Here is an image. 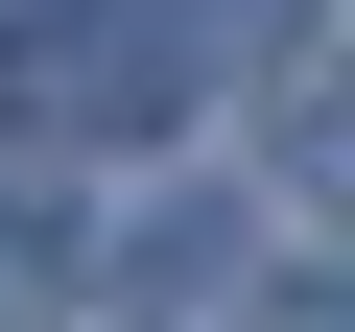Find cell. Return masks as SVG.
I'll list each match as a JSON object with an SVG mask.
<instances>
[{
	"label": "cell",
	"mask_w": 355,
	"mask_h": 332,
	"mask_svg": "<svg viewBox=\"0 0 355 332\" xmlns=\"http://www.w3.org/2000/svg\"><path fill=\"white\" fill-rule=\"evenodd\" d=\"M95 332H284V238L214 214V190H166V214L95 261Z\"/></svg>",
	"instance_id": "2"
},
{
	"label": "cell",
	"mask_w": 355,
	"mask_h": 332,
	"mask_svg": "<svg viewBox=\"0 0 355 332\" xmlns=\"http://www.w3.org/2000/svg\"><path fill=\"white\" fill-rule=\"evenodd\" d=\"M0 119H24L48 166H119L190 119V48H166V0H24L0 24Z\"/></svg>",
	"instance_id": "1"
},
{
	"label": "cell",
	"mask_w": 355,
	"mask_h": 332,
	"mask_svg": "<svg viewBox=\"0 0 355 332\" xmlns=\"http://www.w3.org/2000/svg\"><path fill=\"white\" fill-rule=\"evenodd\" d=\"M284 332H355V261H331V285H284Z\"/></svg>",
	"instance_id": "3"
}]
</instances>
